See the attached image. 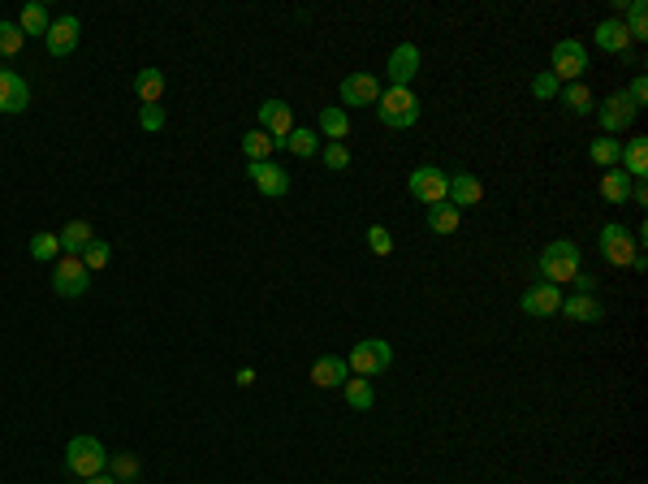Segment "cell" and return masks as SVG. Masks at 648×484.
I'll list each match as a JSON object with an SVG mask.
<instances>
[{
	"label": "cell",
	"instance_id": "obj_32",
	"mask_svg": "<svg viewBox=\"0 0 648 484\" xmlns=\"http://www.w3.org/2000/svg\"><path fill=\"white\" fill-rule=\"evenodd\" d=\"M622 27H627L631 39H648V4H644V0H631V4H627Z\"/></svg>",
	"mask_w": 648,
	"mask_h": 484
},
{
	"label": "cell",
	"instance_id": "obj_6",
	"mask_svg": "<svg viewBox=\"0 0 648 484\" xmlns=\"http://www.w3.org/2000/svg\"><path fill=\"white\" fill-rule=\"evenodd\" d=\"M583 69H588V52H583L580 39H557L553 44V78L566 87V83H583Z\"/></svg>",
	"mask_w": 648,
	"mask_h": 484
},
{
	"label": "cell",
	"instance_id": "obj_37",
	"mask_svg": "<svg viewBox=\"0 0 648 484\" xmlns=\"http://www.w3.org/2000/svg\"><path fill=\"white\" fill-rule=\"evenodd\" d=\"M31 259H61V242H57V234H35L31 238Z\"/></svg>",
	"mask_w": 648,
	"mask_h": 484
},
{
	"label": "cell",
	"instance_id": "obj_3",
	"mask_svg": "<svg viewBox=\"0 0 648 484\" xmlns=\"http://www.w3.org/2000/svg\"><path fill=\"white\" fill-rule=\"evenodd\" d=\"M372 108L381 113V122L389 130H411L420 122V99H415L411 87H389V91H381V99Z\"/></svg>",
	"mask_w": 648,
	"mask_h": 484
},
{
	"label": "cell",
	"instance_id": "obj_22",
	"mask_svg": "<svg viewBox=\"0 0 648 484\" xmlns=\"http://www.w3.org/2000/svg\"><path fill=\"white\" fill-rule=\"evenodd\" d=\"M91 238H96V229L87 226V221H65V229L57 234V242H61V256H83Z\"/></svg>",
	"mask_w": 648,
	"mask_h": 484
},
{
	"label": "cell",
	"instance_id": "obj_43",
	"mask_svg": "<svg viewBox=\"0 0 648 484\" xmlns=\"http://www.w3.org/2000/svg\"><path fill=\"white\" fill-rule=\"evenodd\" d=\"M256 381V368H238V385H251Z\"/></svg>",
	"mask_w": 648,
	"mask_h": 484
},
{
	"label": "cell",
	"instance_id": "obj_23",
	"mask_svg": "<svg viewBox=\"0 0 648 484\" xmlns=\"http://www.w3.org/2000/svg\"><path fill=\"white\" fill-rule=\"evenodd\" d=\"M458 226H462V212L454 208L450 199H446V203H432V208H428V229H432V234L450 238V234H454Z\"/></svg>",
	"mask_w": 648,
	"mask_h": 484
},
{
	"label": "cell",
	"instance_id": "obj_31",
	"mask_svg": "<svg viewBox=\"0 0 648 484\" xmlns=\"http://www.w3.org/2000/svg\"><path fill=\"white\" fill-rule=\"evenodd\" d=\"M18 27H22V35H48L52 18H48V9H43V4H27V9H22V18H18Z\"/></svg>",
	"mask_w": 648,
	"mask_h": 484
},
{
	"label": "cell",
	"instance_id": "obj_34",
	"mask_svg": "<svg viewBox=\"0 0 648 484\" xmlns=\"http://www.w3.org/2000/svg\"><path fill=\"white\" fill-rule=\"evenodd\" d=\"M27 48V35L18 22H0V57H18Z\"/></svg>",
	"mask_w": 648,
	"mask_h": 484
},
{
	"label": "cell",
	"instance_id": "obj_39",
	"mask_svg": "<svg viewBox=\"0 0 648 484\" xmlns=\"http://www.w3.org/2000/svg\"><path fill=\"white\" fill-rule=\"evenodd\" d=\"M138 126L147 130V134L164 130V108L161 104H138Z\"/></svg>",
	"mask_w": 648,
	"mask_h": 484
},
{
	"label": "cell",
	"instance_id": "obj_29",
	"mask_svg": "<svg viewBox=\"0 0 648 484\" xmlns=\"http://www.w3.org/2000/svg\"><path fill=\"white\" fill-rule=\"evenodd\" d=\"M588 156H592V164H601V169H614L622 161V139H592Z\"/></svg>",
	"mask_w": 648,
	"mask_h": 484
},
{
	"label": "cell",
	"instance_id": "obj_15",
	"mask_svg": "<svg viewBox=\"0 0 648 484\" xmlns=\"http://www.w3.org/2000/svg\"><path fill=\"white\" fill-rule=\"evenodd\" d=\"M389 87H411V78L420 74V48L415 44H398L393 52H389Z\"/></svg>",
	"mask_w": 648,
	"mask_h": 484
},
{
	"label": "cell",
	"instance_id": "obj_21",
	"mask_svg": "<svg viewBox=\"0 0 648 484\" xmlns=\"http://www.w3.org/2000/svg\"><path fill=\"white\" fill-rule=\"evenodd\" d=\"M320 134H324V143H346L351 139V113L337 108V104L320 108Z\"/></svg>",
	"mask_w": 648,
	"mask_h": 484
},
{
	"label": "cell",
	"instance_id": "obj_41",
	"mask_svg": "<svg viewBox=\"0 0 648 484\" xmlns=\"http://www.w3.org/2000/svg\"><path fill=\"white\" fill-rule=\"evenodd\" d=\"M622 96L631 99V104H636V113H640V108L648 104V78H644V74H636V78H631V87H627Z\"/></svg>",
	"mask_w": 648,
	"mask_h": 484
},
{
	"label": "cell",
	"instance_id": "obj_10",
	"mask_svg": "<svg viewBox=\"0 0 648 484\" xmlns=\"http://www.w3.org/2000/svg\"><path fill=\"white\" fill-rule=\"evenodd\" d=\"M259 130H264L277 147H286V139H290V130H294L290 104H286V99H264V104H259Z\"/></svg>",
	"mask_w": 648,
	"mask_h": 484
},
{
	"label": "cell",
	"instance_id": "obj_42",
	"mask_svg": "<svg viewBox=\"0 0 648 484\" xmlns=\"http://www.w3.org/2000/svg\"><path fill=\"white\" fill-rule=\"evenodd\" d=\"M575 290H580V294H592V290H597V277L580 268V277H575Z\"/></svg>",
	"mask_w": 648,
	"mask_h": 484
},
{
	"label": "cell",
	"instance_id": "obj_9",
	"mask_svg": "<svg viewBox=\"0 0 648 484\" xmlns=\"http://www.w3.org/2000/svg\"><path fill=\"white\" fill-rule=\"evenodd\" d=\"M337 96H342V104L346 108H372L376 99H381V78L376 74H346L342 78V87H337Z\"/></svg>",
	"mask_w": 648,
	"mask_h": 484
},
{
	"label": "cell",
	"instance_id": "obj_16",
	"mask_svg": "<svg viewBox=\"0 0 648 484\" xmlns=\"http://www.w3.org/2000/svg\"><path fill=\"white\" fill-rule=\"evenodd\" d=\"M31 108V87H27V78L22 74H13V69H0V113H27Z\"/></svg>",
	"mask_w": 648,
	"mask_h": 484
},
{
	"label": "cell",
	"instance_id": "obj_14",
	"mask_svg": "<svg viewBox=\"0 0 648 484\" xmlns=\"http://www.w3.org/2000/svg\"><path fill=\"white\" fill-rule=\"evenodd\" d=\"M78 39H83V22H78L74 13L52 18V27H48V35H43V44H48L52 57H69V52L78 48Z\"/></svg>",
	"mask_w": 648,
	"mask_h": 484
},
{
	"label": "cell",
	"instance_id": "obj_20",
	"mask_svg": "<svg viewBox=\"0 0 648 484\" xmlns=\"http://www.w3.org/2000/svg\"><path fill=\"white\" fill-rule=\"evenodd\" d=\"M557 316H566V321H575V324H597L605 316V307L592 294H571V298H562V312Z\"/></svg>",
	"mask_w": 648,
	"mask_h": 484
},
{
	"label": "cell",
	"instance_id": "obj_38",
	"mask_svg": "<svg viewBox=\"0 0 648 484\" xmlns=\"http://www.w3.org/2000/svg\"><path fill=\"white\" fill-rule=\"evenodd\" d=\"M557 91H562V83L553 78L549 69H541V74L532 78V96H536V99H553V96H557Z\"/></svg>",
	"mask_w": 648,
	"mask_h": 484
},
{
	"label": "cell",
	"instance_id": "obj_4",
	"mask_svg": "<svg viewBox=\"0 0 648 484\" xmlns=\"http://www.w3.org/2000/svg\"><path fill=\"white\" fill-rule=\"evenodd\" d=\"M389 363H393V346H389L385 337H363L351 346V359H346V368H351V377H381L389 372Z\"/></svg>",
	"mask_w": 648,
	"mask_h": 484
},
{
	"label": "cell",
	"instance_id": "obj_28",
	"mask_svg": "<svg viewBox=\"0 0 648 484\" xmlns=\"http://www.w3.org/2000/svg\"><path fill=\"white\" fill-rule=\"evenodd\" d=\"M557 96H562V104H566L575 117H588V113L597 108V99H592V91H588V83H566Z\"/></svg>",
	"mask_w": 648,
	"mask_h": 484
},
{
	"label": "cell",
	"instance_id": "obj_27",
	"mask_svg": "<svg viewBox=\"0 0 648 484\" xmlns=\"http://www.w3.org/2000/svg\"><path fill=\"white\" fill-rule=\"evenodd\" d=\"M273 152H277V143H273L264 130H247V134H242V156H247V164L273 161Z\"/></svg>",
	"mask_w": 648,
	"mask_h": 484
},
{
	"label": "cell",
	"instance_id": "obj_25",
	"mask_svg": "<svg viewBox=\"0 0 648 484\" xmlns=\"http://www.w3.org/2000/svg\"><path fill=\"white\" fill-rule=\"evenodd\" d=\"M346 407L351 411H372L376 407V393H372V381L367 377H346Z\"/></svg>",
	"mask_w": 648,
	"mask_h": 484
},
{
	"label": "cell",
	"instance_id": "obj_36",
	"mask_svg": "<svg viewBox=\"0 0 648 484\" xmlns=\"http://www.w3.org/2000/svg\"><path fill=\"white\" fill-rule=\"evenodd\" d=\"M320 161H324V169L342 173V169H351V147L346 143H320Z\"/></svg>",
	"mask_w": 648,
	"mask_h": 484
},
{
	"label": "cell",
	"instance_id": "obj_30",
	"mask_svg": "<svg viewBox=\"0 0 648 484\" xmlns=\"http://www.w3.org/2000/svg\"><path fill=\"white\" fill-rule=\"evenodd\" d=\"M286 147H290L294 156H303V161H312V156H320V134H312V130H290V139H286Z\"/></svg>",
	"mask_w": 648,
	"mask_h": 484
},
{
	"label": "cell",
	"instance_id": "obj_17",
	"mask_svg": "<svg viewBox=\"0 0 648 484\" xmlns=\"http://www.w3.org/2000/svg\"><path fill=\"white\" fill-rule=\"evenodd\" d=\"M592 44L601 48V52H622L627 57V48H631V35L622 27V18H605V22H597V31H592Z\"/></svg>",
	"mask_w": 648,
	"mask_h": 484
},
{
	"label": "cell",
	"instance_id": "obj_44",
	"mask_svg": "<svg viewBox=\"0 0 648 484\" xmlns=\"http://www.w3.org/2000/svg\"><path fill=\"white\" fill-rule=\"evenodd\" d=\"M83 484H117V480H113L108 472H99V476H91V480H83Z\"/></svg>",
	"mask_w": 648,
	"mask_h": 484
},
{
	"label": "cell",
	"instance_id": "obj_35",
	"mask_svg": "<svg viewBox=\"0 0 648 484\" xmlns=\"http://www.w3.org/2000/svg\"><path fill=\"white\" fill-rule=\"evenodd\" d=\"M83 264H87V273H99V268H108V259H113V247L104 242V238H91L87 242V251H83Z\"/></svg>",
	"mask_w": 648,
	"mask_h": 484
},
{
	"label": "cell",
	"instance_id": "obj_11",
	"mask_svg": "<svg viewBox=\"0 0 648 484\" xmlns=\"http://www.w3.org/2000/svg\"><path fill=\"white\" fill-rule=\"evenodd\" d=\"M592 113H597V122H601L605 134H622V130H631V122H636V104L622 96V91H614L610 99H601Z\"/></svg>",
	"mask_w": 648,
	"mask_h": 484
},
{
	"label": "cell",
	"instance_id": "obj_5",
	"mask_svg": "<svg viewBox=\"0 0 648 484\" xmlns=\"http://www.w3.org/2000/svg\"><path fill=\"white\" fill-rule=\"evenodd\" d=\"M597 251H601L605 264H614V268H631V259L640 256V247H636L631 229H622L618 221L601 226V234H597Z\"/></svg>",
	"mask_w": 648,
	"mask_h": 484
},
{
	"label": "cell",
	"instance_id": "obj_18",
	"mask_svg": "<svg viewBox=\"0 0 648 484\" xmlns=\"http://www.w3.org/2000/svg\"><path fill=\"white\" fill-rule=\"evenodd\" d=\"M446 199L462 212V208H476V203L485 199V186H480L476 173H450V194H446Z\"/></svg>",
	"mask_w": 648,
	"mask_h": 484
},
{
	"label": "cell",
	"instance_id": "obj_8",
	"mask_svg": "<svg viewBox=\"0 0 648 484\" xmlns=\"http://www.w3.org/2000/svg\"><path fill=\"white\" fill-rule=\"evenodd\" d=\"M87 286H91V273H87V264L78 256H61L52 264V290L61 298H83Z\"/></svg>",
	"mask_w": 648,
	"mask_h": 484
},
{
	"label": "cell",
	"instance_id": "obj_40",
	"mask_svg": "<svg viewBox=\"0 0 648 484\" xmlns=\"http://www.w3.org/2000/svg\"><path fill=\"white\" fill-rule=\"evenodd\" d=\"M367 251L372 256H389L393 251V238H389L385 226H367Z\"/></svg>",
	"mask_w": 648,
	"mask_h": 484
},
{
	"label": "cell",
	"instance_id": "obj_33",
	"mask_svg": "<svg viewBox=\"0 0 648 484\" xmlns=\"http://www.w3.org/2000/svg\"><path fill=\"white\" fill-rule=\"evenodd\" d=\"M108 476L117 484H130L138 476V458L134 454H108Z\"/></svg>",
	"mask_w": 648,
	"mask_h": 484
},
{
	"label": "cell",
	"instance_id": "obj_19",
	"mask_svg": "<svg viewBox=\"0 0 648 484\" xmlns=\"http://www.w3.org/2000/svg\"><path fill=\"white\" fill-rule=\"evenodd\" d=\"M346 377H351V368H346V359H337V355H320L312 363V385H320V389L346 385Z\"/></svg>",
	"mask_w": 648,
	"mask_h": 484
},
{
	"label": "cell",
	"instance_id": "obj_1",
	"mask_svg": "<svg viewBox=\"0 0 648 484\" xmlns=\"http://www.w3.org/2000/svg\"><path fill=\"white\" fill-rule=\"evenodd\" d=\"M580 247L571 242V238H557V242H549L545 251H541V259H536V268H541V277L549 282V286H562V282H575L580 277Z\"/></svg>",
	"mask_w": 648,
	"mask_h": 484
},
{
	"label": "cell",
	"instance_id": "obj_7",
	"mask_svg": "<svg viewBox=\"0 0 648 484\" xmlns=\"http://www.w3.org/2000/svg\"><path fill=\"white\" fill-rule=\"evenodd\" d=\"M407 191L415 194L420 203H446V194H450V173L446 169H437V164H420L411 178H407Z\"/></svg>",
	"mask_w": 648,
	"mask_h": 484
},
{
	"label": "cell",
	"instance_id": "obj_26",
	"mask_svg": "<svg viewBox=\"0 0 648 484\" xmlns=\"http://www.w3.org/2000/svg\"><path fill=\"white\" fill-rule=\"evenodd\" d=\"M601 199H610V203H627V199H631V178H627L618 164L601 173Z\"/></svg>",
	"mask_w": 648,
	"mask_h": 484
},
{
	"label": "cell",
	"instance_id": "obj_12",
	"mask_svg": "<svg viewBox=\"0 0 648 484\" xmlns=\"http://www.w3.org/2000/svg\"><path fill=\"white\" fill-rule=\"evenodd\" d=\"M247 178H251V182H256V191L268 194V199H281V194H290V173H286L281 164H273V161L247 164Z\"/></svg>",
	"mask_w": 648,
	"mask_h": 484
},
{
	"label": "cell",
	"instance_id": "obj_13",
	"mask_svg": "<svg viewBox=\"0 0 648 484\" xmlns=\"http://www.w3.org/2000/svg\"><path fill=\"white\" fill-rule=\"evenodd\" d=\"M523 312H527V316H536V321H549V316L562 312V290L549 286V282L527 286V290H523Z\"/></svg>",
	"mask_w": 648,
	"mask_h": 484
},
{
	"label": "cell",
	"instance_id": "obj_24",
	"mask_svg": "<svg viewBox=\"0 0 648 484\" xmlns=\"http://www.w3.org/2000/svg\"><path fill=\"white\" fill-rule=\"evenodd\" d=\"M134 96H138V104H161L164 69H138V78H134Z\"/></svg>",
	"mask_w": 648,
	"mask_h": 484
},
{
	"label": "cell",
	"instance_id": "obj_2",
	"mask_svg": "<svg viewBox=\"0 0 648 484\" xmlns=\"http://www.w3.org/2000/svg\"><path fill=\"white\" fill-rule=\"evenodd\" d=\"M65 472L78 476V480H91L99 472H108L104 441H96V437H69V446H65Z\"/></svg>",
	"mask_w": 648,
	"mask_h": 484
}]
</instances>
